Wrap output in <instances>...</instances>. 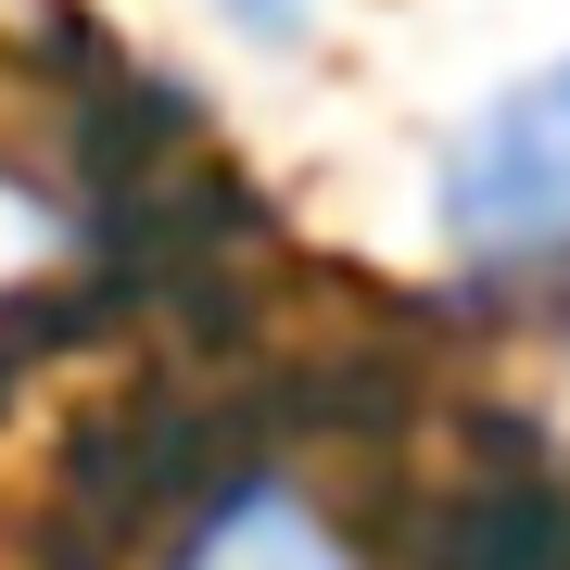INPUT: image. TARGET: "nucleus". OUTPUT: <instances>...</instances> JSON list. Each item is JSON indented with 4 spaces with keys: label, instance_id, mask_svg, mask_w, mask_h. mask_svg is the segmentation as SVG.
<instances>
[{
    "label": "nucleus",
    "instance_id": "f257e3e1",
    "mask_svg": "<svg viewBox=\"0 0 570 570\" xmlns=\"http://www.w3.org/2000/svg\"><path fill=\"white\" fill-rule=\"evenodd\" d=\"M431 242L469 279H570V51L494 77L431 140Z\"/></svg>",
    "mask_w": 570,
    "mask_h": 570
},
{
    "label": "nucleus",
    "instance_id": "7ed1b4c3",
    "mask_svg": "<svg viewBox=\"0 0 570 570\" xmlns=\"http://www.w3.org/2000/svg\"><path fill=\"white\" fill-rule=\"evenodd\" d=\"M204 13L228 26V39H254V51H292V39L330 13V0H204Z\"/></svg>",
    "mask_w": 570,
    "mask_h": 570
},
{
    "label": "nucleus",
    "instance_id": "f03ea898",
    "mask_svg": "<svg viewBox=\"0 0 570 570\" xmlns=\"http://www.w3.org/2000/svg\"><path fill=\"white\" fill-rule=\"evenodd\" d=\"M165 570H367V546L343 532L330 494L254 469V482H216L204 508H190V532L165 546Z\"/></svg>",
    "mask_w": 570,
    "mask_h": 570
}]
</instances>
